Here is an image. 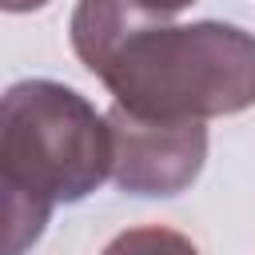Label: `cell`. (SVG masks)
I'll list each match as a JSON object with an SVG mask.
<instances>
[{"label": "cell", "instance_id": "obj_1", "mask_svg": "<svg viewBox=\"0 0 255 255\" xmlns=\"http://www.w3.org/2000/svg\"><path fill=\"white\" fill-rule=\"evenodd\" d=\"M68 40L131 116L203 124L255 104V32L239 24H167L135 0H80Z\"/></svg>", "mask_w": 255, "mask_h": 255}, {"label": "cell", "instance_id": "obj_2", "mask_svg": "<svg viewBox=\"0 0 255 255\" xmlns=\"http://www.w3.org/2000/svg\"><path fill=\"white\" fill-rule=\"evenodd\" d=\"M112 175L108 116L56 80H20L0 100L4 255H24L60 203L88 199Z\"/></svg>", "mask_w": 255, "mask_h": 255}, {"label": "cell", "instance_id": "obj_3", "mask_svg": "<svg viewBox=\"0 0 255 255\" xmlns=\"http://www.w3.org/2000/svg\"><path fill=\"white\" fill-rule=\"evenodd\" d=\"M112 179L128 195L167 199L187 191L207 163V128L199 120H143L108 108Z\"/></svg>", "mask_w": 255, "mask_h": 255}, {"label": "cell", "instance_id": "obj_4", "mask_svg": "<svg viewBox=\"0 0 255 255\" xmlns=\"http://www.w3.org/2000/svg\"><path fill=\"white\" fill-rule=\"evenodd\" d=\"M104 255H199V247H195L183 231L147 223V227H128V231H120V235L104 247Z\"/></svg>", "mask_w": 255, "mask_h": 255}, {"label": "cell", "instance_id": "obj_5", "mask_svg": "<svg viewBox=\"0 0 255 255\" xmlns=\"http://www.w3.org/2000/svg\"><path fill=\"white\" fill-rule=\"evenodd\" d=\"M139 8H147V12H155V16H175V12H183V8H191L195 0H135Z\"/></svg>", "mask_w": 255, "mask_h": 255}, {"label": "cell", "instance_id": "obj_6", "mask_svg": "<svg viewBox=\"0 0 255 255\" xmlns=\"http://www.w3.org/2000/svg\"><path fill=\"white\" fill-rule=\"evenodd\" d=\"M48 0H0V8L4 12H36V8H44Z\"/></svg>", "mask_w": 255, "mask_h": 255}]
</instances>
